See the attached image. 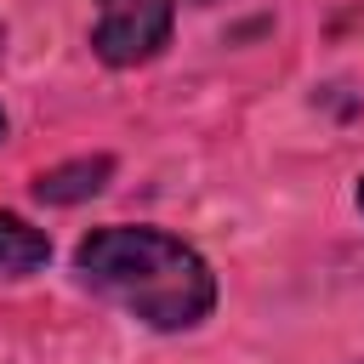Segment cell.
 Segmentation results:
<instances>
[{"label":"cell","instance_id":"obj_5","mask_svg":"<svg viewBox=\"0 0 364 364\" xmlns=\"http://www.w3.org/2000/svg\"><path fill=\"white\" fill-rule=\"evenodd\" d=\"M358 210H364V182H358Z\"/></svg>","mask_w":364,"mask_h":364},{"label":"cell","instance_id":"obj_6","mask_svg":"<svg viewBox=\"0 0 364 364\" xmlns=\"http://www.w3.org/2000/svg\"><path fill=\"white\" fill-rule=\"evenodd\" d=\"M0 51H6V23H0Z\"/></svg>","mask_w":364,"mask_h":364},{"label":"cell","instance_id":"obj_2","mask_svg":"<svg viewBox=\"0 0 364 364\" xmlns=\"http://www.w3.org/2000/svg\"><path fill=\"white\" fill-rule=\"evenodd\" d=\"M176 6H182V0H97L91 51H97L108 68H136V63L159 57V51L171 46Z\"/></svg>","mask_w":364,"mask_h":364},{"label":"cell","instance_id":"obj_1","mask_svg":"<svg viewBox=\"0 0 364 364\" xmlns=\"http://www.w3.org/2000/svg\"><path fill=\"white\" fill-rule=\"evenodd\" d=\"M74 273L148 330H193L216 307L210 262L193 245H182L176 233L142 228V222L91 228L74 250Z\"/></svg>","mask_w":364,"mask_h":364},{"label":"cell","instance_id":"obj_4","mask_svg":"<svg viewBox=\"0 0 364 364\" xmlns=\"http://www.w3.org/2000/svg\"><path fill=\"white\" fill-rule=\"evenodd\" d=\"M46 262H51V239H46L34 222L0 210V279H28V273H40Z\"/></svg>","mask_w":364,"mask_h":364},{"label":"cell","instance_id":"obj_3","mask_svg":"<svg viewBox=\"0 0 364 364\" xmlns=\"http://www.w3.org/2000/svg\"><path fill=\"white\" fill-rule=\"evenodd\" d=\"M114 176V159L108 154H85V159H63L51 171L34 176V199L40 205H85L91 193H102Z\"/></svg>","mask_w":364,"mask_h":364},{"label":"cell","instance_id":"obj_7","mask_svg":"<svg viewBox=\"0 0 364 364\" xmlns=\"http://www.w3.org/2000/svg\"><path fill=\"white\" fill-rule=\"evenodd\" d=\"M0 136H6V114H0Z\"/></svg>","mask_w":364,"mask_h":364}]
</instances>
